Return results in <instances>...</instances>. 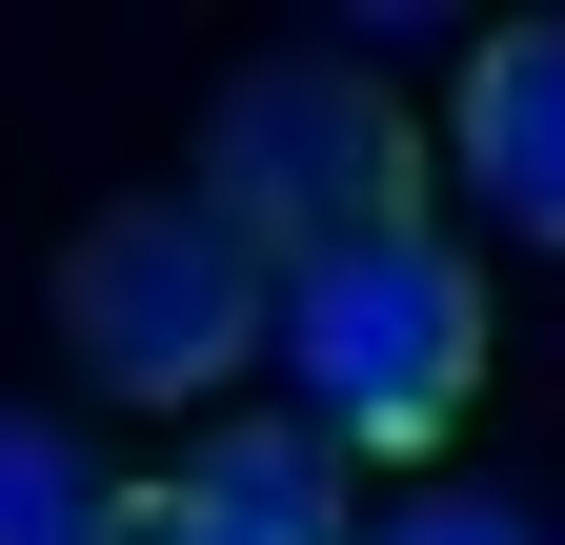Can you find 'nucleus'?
Instances as JSON below:
<instances>
[{
    "label": "nucleus",
    "mask_w": 565,
    "mask_h": 545,
    "mask_svg": "<svg viewBox=\"0 0 565 545\" xmlns=\"http://www.w3.org/2000/svg\"><path fill=\"white\" fill-rule=\"evenodd\" d=\"M202 223L243 263H364V243H424V121L364 82V61H243L223 121H202Z\"/></svg>",
    "instance_id": "f257e3e1"
},
{
    "label": "nucleus",
    "mask_w": 565,
    "mask_h": 545,
    "mask_svg": "<svg viewBox=\"0 0 565 545\" xmlns=\"http://www.w3.org/2000/svg\"><path fill=\"white\" fill-rule=\"evenodd\" d=\"M282 364H303V425L343 464H424L484 404V263L465 243H364L282 284Z\"/></svg>",
    "instance_id": "f03ea898"
},
{
    "label": "nucleus",
    "mask_w": 565,
    "mask_h": 545,
    "mask_svg": "<svg viewBox=\"0 0 565 545\" xmlns=\"http://www.w3.org/2000/svg\"><path fill=\"white\" fill-rule=\"evenodd\" d=\"M263 344H282V284L202 223V182L182 202H102L61 243V364L102 404H223Z\"/></svg>",
    "instance_id": "7ed1b4c3"
},
{
    "label": "nucleus",
    "mask_w": 565,
    "mask_h": 545,
    "mask_svg": "<svg viewBox=\"0 0 565 545\" xmlns=\"http://www.w3.org/2000/svg\"><path fill=\"white\" fill-rule=\"evenodd\" d=\"M445 162L505 202V223L565 263V21H484L465 41V101H445Z\"/></svg>",
    "instance_id": "20e7f679"
},
{
    "label": "nucleus",
    "mask_w": 565,
    "mask_h": 545,
    "mask_svg": "<svg viewBox=\"0 0 565 545\" xmlns=\"http://www.w3.org/2000/svg\"><path fill=\"white\" fill-rule=\"evenodd\" d=\"M182 505H223L243 545H343V445L323 425H223L182 464Z\"/></svg>",
    "instance_id": "39448f33"
},
{
    "label": "nucleus",
    "mask_w": 565,
    "mask_h": 545,
    "mask_svg": "<svg viewBox=\"0 0 565 545\" xmlns=\"http://www.w3.org/2000/svg\"><path fill=\"white\" fill-rule=\"evenodd\" d=\"M121 505H141V485H102L41 404H0V545H121Z\"/></svg>",
    "instance_id": "423d86ee"
},
{
    "label": "nucleus",
    "mask_w": 565,
    "mask_h": 545,
    "mask_svg": "<svg viewBox=\"0 0 565 545\" xmlns=\"http://www.w3.org/2000/svg\"><path fill=\"white\" fill-rule=\"evenodd\" d=\"M384 545H545V525H525V505H484V485H424Z\"/></svg>",
    "instance_id": "0eeeda50"
},
{
    "label": "nucleus",
    "mask_w": 565,
    "mask_h": 545,
    "mask_svg": "<svg viewBox=\"0 0 565 545\" xmlns=\"http://www.w3.org/2000/svg\"><path fill=\"white\" fill-rule=\"evenodd\" d=\"M121 545H243V525H223V505H182V485H141V505H121Z\"/></svg>",
    "instance_id": "6e6552de"
}]
</instances>
